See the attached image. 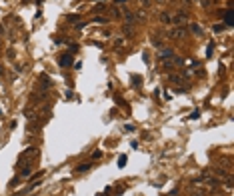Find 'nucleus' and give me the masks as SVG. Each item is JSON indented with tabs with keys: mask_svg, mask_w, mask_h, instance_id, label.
I'll use <instances>...</instances> for the list:
<instances>
[{
	"mask_svg": "<svg viewBox=\"0 0 234 196\" xmlns=\"http://www.w3.org/2000/svg\"><path fill=\"white\" fill-rule=\"evenodd\" d=\"M58 64H60V66H64V68L72 66V56H70V54H62V56L58 58Z\"/></svg>",
	"mask_w": 234,
	"mask_h": 196,
	"instance_id": "obj_1",
	"label": "nucleus"
},
{
	"mask_svg": "<svg viewBox=\"0 0 234 196\" xmlns=\"http://www.w3.org/2000/svg\"><path fill=\"white\" fill-rule=\"evenodd\" d=\"M184 34H186V30L184 28H176V30H172L168 36L170 38H176V40H180V38H184Z\"/></svg>",
	"mask_w": 234,
	"mask_h": 196,
	"instance_id": "obj_2",
	"label": "nucleus"
},
{
	"mask_svg": "<svg viewBox=\"0 0 234 196\" xmlns=\"http://www.w3.org/2000/svg\"><path fill=\"white\" fill-rule=\"evenodd\" d=\"M40 84H42L44 88H50V84H52V82H50V76H48V74H40Z\"/></svg>",
	"mask_w": 234,
	"mask_h": 196,
	"instance_id": "obj_3",
	"label": "nucleus"
},
{
	"mask_svg": "<svg viewBox=\"0 0 234 196\" xmlns=\"http://www.w3.org/2000/svg\"><path fill=\"white\" fill-rule=\"evenodd\" d=\"M184 18H186V14H184V12H180V14H176V16L172 18V24H182V22H184Z\"/></svg>",
	"mask_w": 234,
	"mask_h": 196,
	"instance_id": "obj_4",
	"label": "nucleus"
},
{
	"mask_svg": "<svg viewBox=\"0 0 234 196\" xmlns=\"http://www.w3.org/2000/svg\"><path fill=\"white\" fill-rule=\"evenodd\" d=\"M170 82H174V84H184V78L178 76V74H170Z\"/></svg>",
	"mask_w": 234,
	"mask_h": 196,
	"instance_id": "obj_5",
	"label": "nucleus"
},
{
	"mask_svg": "<svg viewBox=\"0 0 234 196\" xmlns=\"http://www.w3.org/2000/svg\"><path fill=\"white\" fill-rule=\"evenodd\" d=\"M30 174H32V168H30V166H26V168L20 172V176H22V178H26V176H30Z\"/></svg>",
	"mask_w": 234,
	"mask_h": 196,
	"instance_id": "obj_6",
	"label": "nucleus"
},
{
	"mask_svg": "<svg viewBox=\"0 0 234 196\" xmlns=\"http://www.w3.org/2000/svg\"><path fill=\"white\" fill-rule=\"evenodd\" d=\"M232 16H234V14H232V10H228V12H226V24H228V26H232V22H234V20H232Z\"/></svg>",
	"mask_w": 234,
	"mask_h": 196,
	"instance_id": "obj_7",
	"label": "nucleus"
},
{
	"mask_svg": "<svg viewBox=\"0 0 234 196\" xmlns=\"http://www.w3.org/2000/svg\"><path fill=\"white\" fill-rule=\"evenodd\" d=\"M190 30H192L194 34H202V28H200L198 24H192V26H190Z\"/></svg>",
	"mask_w": 234,
	"mask_h": 196,
	"instance_id": "obj_8",
	"label": "nucleus"
},
{
	"mask_svg": "<svg viewBox=\"0 0 234 196\" xmlns=\"http://www.w3.org/2000/svg\"><path fill=\"white\" fill-rule=\"evenodd\" d=\"M90 166H92V164H82V166H78V168H76V172H86Z\"/></svg>",
	"mask_w": 234,
	"mask_h": 196,
	"instance_id": "obj_9",
	"label": "nucleus"
},
{
	"mask_svg": "<svg viewBox=\"0 0 234 196\" xmlns=\"http://www.w3.org/2000/svg\"><path fill=\"white\" fill-rule=\"evenodd\" d=\"M126 160H128L126 156H120V158H118V166H120V168H124V166H126Z\"/></svg>",
	"mask_w": 234,
	"mask_h": 196,
	"instance_id": "obj_10",
	"label": "nucleus"
},
{
	"mask_svg": "<svg viewBox=\"0 0 234 196\" xmlns=\"http://www.w3.org/2000/svg\"><path fill=\"white\" fill-rule=\"evenodd\" d=\"M160 54L166 58V56H172V50H170V48H162V52H160Z\"/></svg>",
	"mask_w": 234,
	"mask_h": 196,
	"instance_id": "obj_11",
	"label": "nucleus"
},
{
	"mask_svg": "<svg viewBox=\"0 0 234 196\" xmlns=\"http://www.w3.org/2000/svg\"><path fill=\"white\" fill-rule=\"evenodd\" d=\"M160 22L168 24V22H170V16H168V14H162V16H160Z\"/></svg>",
	"mask_w": 234,
	"mask_h": 196,
	"instance_id": "obj_12",
	"label": "nucleus"
},
{
	"mask_svg": "<svg viewBox=\"0 0 234 196\" xmlns=\"http://www.w3.org/2000/svg\"><path fill=\"white\" fill-rule=\"evenodd\" d=\"M124 132L132 134V132H134V126H132V124H126V126H124Z\"/></svg>",
	"mask_w": 234,
	"mask_h": 196,
	"instance_id": "obj_13",
	"label": "nucleus"
},
{
	"mask_svg": "<svg viewBox=\"0 0 234 196\" xmlns=\"http://www.w3.org/2000/svg\"><path fill=\"white\" fill-rule=\"evenodd\" d=\"M222 30H224L222 24H216V26H214V32H222Z\"/></svg>",
	"mask_w": 234,
	"mask_h": 196,
	"instance_id": "obj_14",
	"label": "nucleus"
},
{
	"mask_svg": "<svg viewBox=\"0 0 234 196\" xmlns=\"http://www.w3.org/2000/svg\"><path fill=\"white\" fill-rule=\"evenodd\" d=\"M200 4H202V8H208V6H210V0H202Z\"/></svg>",
	"mask_w": 234,
	"mask_h": 196,
	"instance_id": "obj_15",
	"label": "nucleus"
},
{
	"mask_svg": "<svg viewBox=\"0 0 234 196\" xmlns=\"http://www.w3.org/2000/svg\"><path fill=\"white\" fill-rule=\"evenodd\" d=\"M196 118H200V112L198 110H194V114H192V120H196Z\"/></svg>",
	"mask_w": 234,
	"mask_h": 196,
	"instance_id": "obj_16",
	"label": "nucleus"
},
{
	"mask_svg": "<svg viewBox=\"0 0 234 196\" xmlns=\"http://www.w3.org/2000/svg\"><path fill=\"white\" fill-rule=\"evenodd\" d=\"M124 2H126V0H116V4H124Z\"/></svg>",
	"mask_w": 234,
	"mask_h": 196,
	"instance_id": "obj_17",
	"label": "nucleus"
},
{
	"mask_svg": "<svg viewBox=\"0 0 234 196\" xmlns=\"http://www.w3.org/2000/svg\"><path fill=\"white\" fill-rule=\"evenodd\" d=\"M0 34H4V28H2V24H0Z\"/></svg>",
	"mask_w": 234,
	"mask_h": 196,
	"instance_id": "obj_18",
	"label": "nucleus"
},
{
	"mask_svg": "<svg viewBox=\"0 0 234 196\" xmlns=\"http://www.w3.org/2000/svg\"><path fill=\"white\" fill-rule=\"evenodd\" d=\"M0 114H2V110H0Z\"/></svg>",
	"mask_w": 234,
	"mask_h": 196,
	"instance_id": "obj_19",
	"label": "nucleus"
}]
</instances>
